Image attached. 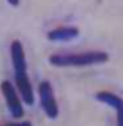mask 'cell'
Segmentation results:
<instances>
[{
  "instance_id": "cell-1",
  "label": "cell",
  "mask_w": 123,
  "mask_h": 126,
  "mask_svg": "<svg viewBox=\"0 0 123 126\" xmlns=\"http://www.w3.org/2000/svg\"><path fill=\"white\" fill-rule=\"evenodd\" d=\"M12 63L15 69V84L19 91L21 98L25 104L32 106L35 103V94L29 77L27 75V63L23 45L20 41L15 40L10 45Z\"/></svg>"
},
{
  "instance_id": "cell-4",
  "label": "cell",
  "mask_w": 123,
  "mask_h": 126,
  "mask_svg": "<svg viewBox=\"0 0 123 126\" xmlns=\"http://www.w3.org/2000/svg\"><path fill=\"white\" fill-rule=\"evenodd\" d=\"M0 89L6 100L8 109L12 116L16 119L21 118L24 116V110L14 86L9 81H3L0 85Z\"/></svg>"
},
{
  "instance_id": "cell-2",
  "label": "cell",
  "mask_w": 123,
  "mask_h": 126,
  "mask_svg": "<svg viewBox=\"0 0 123 126\" xmlns=\"http://www.w3.org/2000/svg\"><path fill=\"white\" fill-rule=\"evenodd\" d=\"M109 61V54L103 51H87L75 54H53L49 63L54 66H88Z\"/></svg>"
},
{
  "instance_id": "cell-5",
  "label": "cell",
  "mask_w": 123,
  "mask_h": 126,
  "mask_svg": "<svg viewBox=\"0 0 123 126\" xmlns=\"http://www.w3.org/2000/svg\"><path fill=\"white\" fill-rule=\"evenodd\" d=\"M96 99L108 106L113 108L116 111L117 124L123 126V99L118 95L110 92H99L96 94Z\"/></svg>"
},
{
  "instance_id": "cell-7",
  "label": "cell",
  "mask_w": 123,
  "mask_h": 126,
  "mask_svg": "<svg viewBox=\"0 0 123 126\" xmlns=\"http://www.w3.org/2000/svg\"><path fill=\"white\" fill-rule=\"evenodd\" d=\"M7 1L9 2V4H11L12 6H15V7L18 6V4H19V0H7Z\"/></svg>"
},
{
  "instance_id": "cell-3",
  "label": "cell",
  "mask_w": 123,
  "mask_h": 126,
  "mask_svg": "<svg viewBox=\"0 0 123 126\" xmlns=\"http://www.w3.org/2000/svg\"><path fill=\"white\" fill-rule=\"evenodd\" d=\"M39 94L41 108L45 115L51 119L57 118L59 115V107L51 84L48 81H42L39 86Z\"/></svg>"
},
{
  "instance_id": "cell-6",
  "label": "cell",
  "mask_w": 123,
  "mask_h": 126,
  "mask_svg": "<svg viewBox=\"0 0 123 126\" xmlns=\"http://www.w3.org/2000/svg\"><path fill=\"white\" fill-rule=\"evenodd\" d=\"M79 34L80 32L76 27H62L50 31L47 38L52 42H68L76 39Z\"/></svg>"
}]
</instances>
